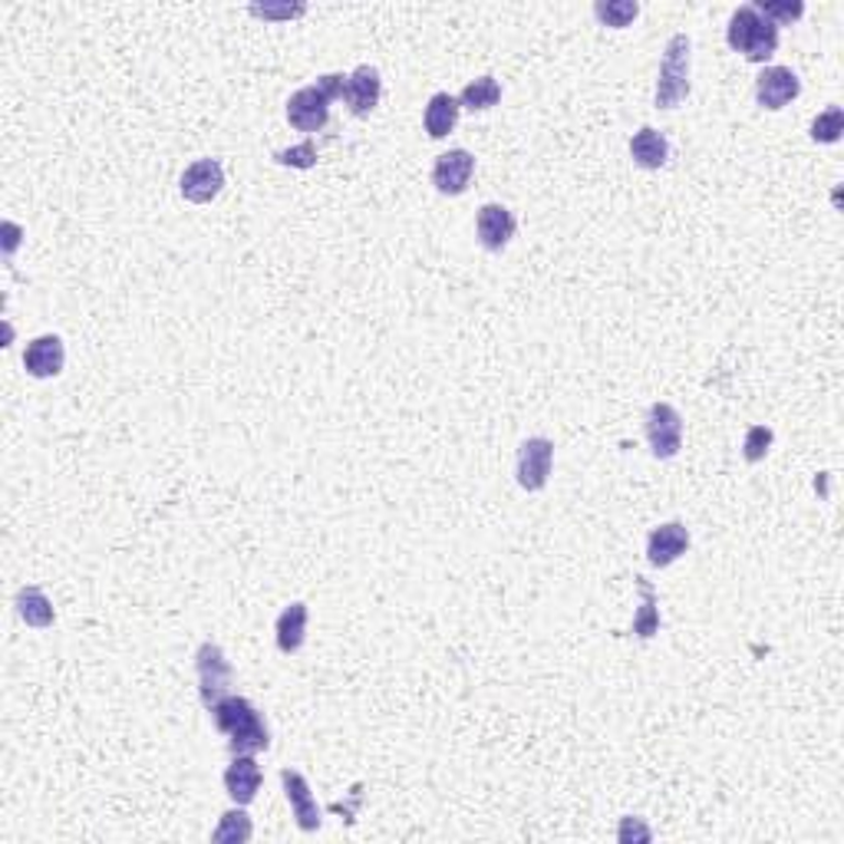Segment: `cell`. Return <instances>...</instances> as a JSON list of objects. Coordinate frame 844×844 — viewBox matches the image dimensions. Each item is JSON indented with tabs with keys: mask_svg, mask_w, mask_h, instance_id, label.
<instances>
[{
	"mask_svg": "<svg viewBox=\"0 0 844 844\" xmlns=\"http://www.w3.org/2000/svg\"><path fill=\"white\" fill-rule=\"evenodd\" d=\"M689 551V531L682 521H666L659 528L649 531L646 541V560L649 567H669L673 560H679Z\"/></svg>",
	"mask_w": 844,
	"mask_h": 844,
	"instance_id": "4fadbf2b",
	"label": "cell"
},
{
	"mask_svg": "<svg viewBox=\"0 0 844 844\" xmlns=\"http://www.w3.org/2000/svg\"><path fill=\"white\" fill-rule=\"evenodd\" d=\"M307 617H310V610H307V603L303 600H293V603H287L284 610H280V617H277V623H274V633H277V649L280 653H297L300 646H303V640H307Z\"/></svg>",
	"mask_w": 844,
	"mask_h": 844,
	"instance_id": "e0dca14e",
	"label": "cell"
},
{
	"mask_svg": "<svg viewBox=\"0 0 844 844\" xmlns=\"http://www.w3.org/2000/svg\"><path fill=\"white\" fill-rule=\"evenodd\" d=\"M729 46L735 53H742L748 63H765L775 49H778V26L771 20H765L752 3L738 7L729 16V33H725Z\"/></svg>",
	"mask_w": 844,
	"mask_h": 844,
	"instance_id": "3957f363",
	"label": "cell"
},
{
	"mask_svg": "<svg viewBox=\"0 0 844 844\" xmlns=\"http://www.w3.org/2000/svg\"><path fill=\"white\" fill-rule=\"evenodd\" d=\"M195 669H198V689H201V702L204 709H211L218 699H224L231 692V663L224 656V649L211 640H204L195 653Z\"/></svg>",
	"mask_w": 844,
	"mask_h": 844,
	"instance_id": "5b68a950",
	"label": "cell"
},
{
	"mask_svg": "<svg viewBox=\"0 0 844 844\" xmlns=\"http://www.w3.org/2000/svg\"><path fill=\"white\" fill-rule=\"evenodd\" d=\"M475 175V155L468 148H448L432 165V185L442 195H462Z\"/></svg>",
	"mask_w": 844,
	"mask_h": 844,
	"instance_id": "30bf717a",
	"label": "cell"
},
{
	"mask_svg": "<svg viewBox=\"0 0 844 844\" xmlns=\"http://www.w3.org/2000/svg\"><path fill=\"white\" fill-rule=\"evenodd\" d=\"M254 13L257 16H297V13H303V7H293V10H260V7H254Z\"/></svg>",
	"mask_w": 844,
	"mask_h": 844,
	"instance_id": "f546056e",
	"label": "cell"
},
{
	"mask_svg": "<svg viewBox=\"0 0 844 844\" xmlns=\"http://www.w3.org/2000/svg\"><path fill=\"white\" fill-rule=\"evenodd\" d=\"M593 13H597L600 23L620 30V26H630V23L636 20L640 3H633V0H607V3H603V0H600V3H593Z\"/></svg>",
	"mask_w": 844,
	"mask_h": 844,
	"instance_id": "cb8c5ba5",
	"label": "cell"
},
{
	"mask_svg": "<svg viewBox=\"0 0 844 844\" xmlns=\"http://www.w3.org/2000/svg\"><path fill=\"white\" fill-rule=\"evenodd\" d=\"M475 231H478V244L491 254L504 251L508 241L514 237V214L504 208V204H481L478 208V218H475Z\"/></svg>",
	"mask_w": 844,
	"mask_h": 844,
	"instance_id": "7c38bea8",
	"label": "cell"
},
{
	"mask_svg": "<svg viewBox=\"0 0 844 844\" xmlns=\"http://www.w3.org/2000/svg\"><path fill=\"white\" fill-rule=\"evenodd\" d=\"M379 96H382V79H379V69L376 66H356L349 76H346V92H343V99H346V106H349V112L353 115H369L376 106H379Z\"/></svg>",
	"mask_w": 844,
	"mask_h": 844,
	"instance_id": "5bb4252c",
	"label": "cell"
},
{
	"mask_svg": "<svg viewBox=\"0 0 844 844\" xmlns=\"http://www.w3.org/2000/svg\"><path fill=\"white\" fill-rule=\"evenodd\" d=\"M498 102H501V86H498L495 76H478V79H471V82L462 89V96H458V106H465V109H471V112H485V109H491V106H498Z\"/></svg>",
	"mask_w": 844,
	"mask_h": 844,
	"instance_id": "44dd1931",
	"label": "cell"
},
{
	"mask_svg": "<svg viewBox=\"0 0 844 844\" xmlns=\"http://www.w3.org/2000/svg\"><path fill=\"white\" fill-rule=\"evenodd\" d=\"M63 363H66V346L56 333H43L36 340L26 343L23 349V369L33 376V379H49V376H59L63 373Z\"/></svg>",
	"mask_w": 844,
	"mask_h": 844,
	"instance_id": "8fae6325",
	"label": "cell"
},
{
	"mask_svg": "<svg viewBox=\"0 0 844 844\" xmlns=\"http://www.w3.org/2000/svg\"><path fill=\"white\" fill-rule=\"evenodd\" d=\"M689 49H692V43L686 33L669 36V43L663 49L659 76H656V92H653L656 109H676L689 96Z\"/></svg>",
	"mask_w": 844,
	"mask_h": 844,
	"instance_id": "277c9868",
	"label": "cell"
},
{
	"mask_svg": "<svg viewBox=\"0 0 844 844\" xmlns=\"http://www.w3.org/2000/svg\"><path fill=\"white\" fill-rule=\"evenodd\" d=\"M841 132H844V112H841L837 106L824 109V112L811 122V138H814V142H821V145L837 142V138H841Z\"/></svg>",
	"mask_w": 844,
	"mask_h": 844,
	"instance_id": "484cf974",
	"label": "cell"
},
{
	"mask_svg": "<svg viewBox=\"0 0 844 844\" xmlns=\"http://www.w3.org/2000/svg\"><path fill=\"white\" fill-rule=\"evenodd\" d=\"M280 785H284V795H287L290 811L297 818V828L300 831H316L323 818H320V808H316V798H313L307 778L300 771H293V768H284L280 771Z\"/></svg>",
	"mask_w": 844,
	"mask_h": 844,
	"instance_id": "9a60e30c",
	"label": "cell"
},
{
	"mask_svg": "<svg viewBox=\"0 0 844 844\" xmlns=\"http://www.w3.org/2000/svg\"><path fill=\"white\" fill-rule=\"evenodd\" d=\"M771 442H775V432L768 429V425H752L748 432H745V442H742V458L745 462H762L765 458V452L771 448Z\"/></svg>",
	"mask_w": 844,
	"mask_h": 844,
	"instance_id": "4316f807",
	"label": "cell"
},
{
	"mask_svg": "<svg viewBox=\"0 0 844 844\" xmlns=\"http://www.w3.org/2000/svg\"><path fill=\"white\" fill-rule=\"evenodd\" d=\"M343 92H346V76L343 73L316 76V82L297 89L287 99V122L297 132H320L330 119V102L343 99Z\"/></svg>",
	"mask_w": 844,
	"mask_h": 844,
	"instance_id": "7a4b0ae2",
	"label": "cell"
},
{
	"mask_svg": "<svg viewBox=\"0 0 844 844\" xmlns=\"http://www.w3.org/2000/svg\"><path fill=\"white\" fill-rule=\"evenodd\" d=\"M458 109H462V106H458L455 96L435 92V96L429 99V106H425V115H422L429 138H445V135L455 129V122H458Z\"/></svg>",
	"mask_w": 844,
	"mask_h": 844,
	"instance_id": "d6986e66",
	"label": "cell"
},
{
	"mask_svg": "<svg viewBox=\"0 0 844 844\" xmlns=\"http://www.w3.org/2000/svg\"><path fill=\"white\" fill-rule=\"evenodd\" d=\"M617 837H620L623 844H626V841H649V828L640 824V818H623Z\"/></svg>",
	"mask_w": 844,
	"mask_h": 844,
	"instance_id": "f1b7e54d",
	"label": "cell"
},
{
	"mask_svg": "<svg viewBox=\"0 0 844 844\" xmlns=\"http://www.w3.org/2000/svg\"><path fill=\"white\" fill-rule=\"evenodd\" d=\"M630 158L640 165V168H663L666 165V158H669V142H666V135L663 132H656V129H649V125H643L640 132H633V138H630Z\"/></svg>",
	"mask_w": 844,
	"mask_h": 844,
	"instance_id": "ac0fdd59",
	"label": "cell"
},
{
	"mask_svg": "<svg viewBox=\"0 0 844 844\" xmlns=\"http://www.w3.org/2000/svg\"><path fill=\"white\" fill-rule=\"evenodd\" d=\"M224 188V168L218 158H198L191 162L185 171H181V181H178V191L185 201L191 204H208L221 195Z\"/></svg>",
	"mask_w": 844,
	"mask_h": 844,
	"instance_id": "ba28073f",
	"label": "cell"
},
{
	"mask_svg": "<svg viewBox=\"0 0 844 844\" xmlns=\"http://www.w3.org/2000/svg\"><path fill=\"white\" fill-rule=\"evenodd\" d=\"M224 791L234 804H251L260 791V768L254 755H234L224 768Z\"/></svg>",
	"mask_w": 844,
	"mask_h": 844,
	"instance_id": "2e32d148",
	"label": "cell"
},
{
	"mask_svg": "<svg viewBox=\"0 0 844 844\" xmlns=\"http://www.w3.org/2000/svg\"><path fill=\"white\" fill-rule=\"evenodd\" d=\"M251 834H254V824H251L244 804H237V808L221 814V824L214 828L211 841H218V844H244V841H251Z\"/></svg>",
	"mask_w": 844,
	"mask_h": 844,
	"instance_id": "7402d4cb",
	"label": "cell"
},
{
	"mask_svg": "<svg viewBox=\"0 0 844 844\" xmlns=\"http://www.w3.org/2000/svg\"><path fill=\"white\" fill-rule=\"evenodd\" d=\"M798 92H801V79L788 66H765L755 79V102L771 112L785 109L791 99H798Z\"/></svg>",
	"mask_w": 844,
	"mask_h": 844,
	"instance_id": "9c48e42d",
	"label": "cell"
},
{
	"mask_svg": "<svg viewBox=\"0 0 844 844\" xmlns=\"http://www.w3.org/2000/svg\"><path fill=\"white\" fill-rule=\"evenodd\" d=\"M646 442L656 458H673L682 448V415L669 402H653L646 409Z\"/></svg>",
	"mask_w": 844,
	"mask_h": 844,
	"instance_id": "8992f818",
	"label": "cell"
},
{
	"mask_svg": "<svg viewBox=\"0 0 844 844\" xmlns=\"http://www.w3.org/2000/svg\"><path fill=\"white\" fill-rule=\"evenodd\" d=\"M274 162L277 165H287V168H313L316 165V145H313V138H303L300 145H290V148H284V152H277L274 155Z\"/></svg>",
	"mask_w": 844,
	"mask_h": 844,
	"instance_id": "83f0119b",
	"label": "cell"
},
{
	"mask_svg": "<svg viewBox=\"0 0 844 844\" xmlns=\"http://www.w3.org/2000/svg\"><path fill=\"white\" fill-rule=\"evenodd\" d=\"M636 580V587H640V593H643V603H640V613L633 617V633L636 636H643V640H649L656 630H659V610H656V593H653V587H649V580L646 577H633Z\"/></svg>",
	"mask_w": 844,
	"mask_h": 844,
	"instance_id": "603a6c76",
	"label": "cell"
},
{
	"mask_svg": "<svg viewBox=\"0 0 844 844\" xmlns=\"http://www.w3.org/2000/svg\"><path fill=\"white\" fill-rule=\"evenodd\" d=\"M211 719H214L218 732L227 735L231 755H254V752H264L270 745V732H267L264 715L244 696L227 692L224 699H218L211 706Z\"/></svg>",
	"mask_w": 844,
	"mask_h": 844,
	"instance_id": "6da1fadb",
	"label": "cell"
},
{
	"mask_svg": "<svg viewBox=\"0 0 844 844\" xmlns=\"http://www.w3.org/2000/svg\"><path fill=\"white\" fill-rule=\"evenodd\" d=\"M752 7H755L765 20H771L775 26L795 23V20H801V13H804V3H801V0H755Z\"/></svg>",
	"mask_w": 844,
	"mask_h": 844,
	"instance_id": "d4e9b609",
	"label": "cell"
},
{
	"mask_svg": "<svg viewBox=\"0 0 844 844\" xmlns=\"http://www.w3.org/2000/svg\"><path fill=\"white\" fill-rule=\"evenodd\" d=\"M551 465H554V442L544 438V435H534V438H524L518 445V485L524 491H541L551 478Z\"/></svg>",
	"mask_w": 844,
	"mask_h": 844,
	"instance_id": "52a82bcc",
	"label": "cell"
},
{
	"mask_svg": "<svg viewBox=\"0 0 844 844\" xmlns=\"http://www.w3.org/2000/svg\"><path fill=\"white\" fill-rule=\"evenodd\" d=\"M16 613L26 626H36V630H46L56 620L53 603L46 600V593L40 587H20L16 590Z\"/></svg>",
	"mask_w": 844,
	"mask_h": 844,
	"instance_id": "ffe728a7",
	"label": "cell"
}]
</instances>
